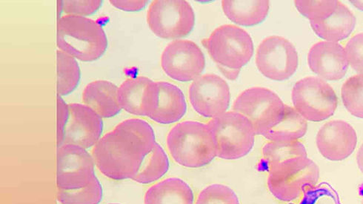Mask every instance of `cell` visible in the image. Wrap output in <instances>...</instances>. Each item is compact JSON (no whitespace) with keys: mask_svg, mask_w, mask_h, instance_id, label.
Here are the masks:
<instances>
[{"mask_svg":"<svg viewBox=\"0 0 363 204\" xmlns=\"http://www.w3.org/2000/svg\"><path fill=\"white\" fill-rule=\"evenodd\" d=\"M157 144L152 126L140 118L120 123L99 140L92 157L101 173L123 181L137 174L143 159Z\"/></svg>","mask_w":363,"mask_h":204,"instance_id":"6da1fadb","label":"cell"},{"mask_svg":"<svg viewBox=\"0 0 363 204\" xmlns=\"http://www.w3.org/2000/svg\"><path fill=\"white\" fill-rule=\"evenodd\" d=\"M60 50L77 60L91 62L105 54L108 42L102 26L85 16L65 15L57 21Z\"/></svg>","mask_w":363,"mask_h":204,"instance_id":"7a4b0ae2","label":"cell"},{"mask_svg":"<svg viewBox=\"0 0 363 204\" xmlns=\"http://www.w3.org/2000/svg\"><path fill=\"white\" fill-rule=\"evenodd\" d=\"M167 144L175 162L189 168L209 164L217 157L216 143L208 125L186 121L169 131Z\"/></svg>","mask_w":363,"mask_h":204,"instance_id":"3957f363","label":"cell"},{"mask_svg":"<svg viewBox=\"0 0 363 204\" xmlns=\"http://www.w3.org/2000/svg\"><path fill=\"white\" fill-rule=\"evenodd\" d=\"M216 143L217 157L226 160L245 157L252 151L256 132L252 123L243 115L226 112L207 124Z\"/></svg>","mask_w":363,"mask_h":204,"instance_id":"277c9868","label":"cell"},{"mask_svg":"<svg viewBox=\"0 0 363 204\" xmlns=\"http://www.w3.org/2000/svg\"><path fill=\"white\" fill-rule=\"evenodd\" d=\"M202 42L218 67L228 69L241 70L254 55V42L250 34L233 25L218 28Z\"/></svg>","mask_w":363,"mask_h":204,"instance_id":"5b68a950","label":"cell"},{"mask_svg":"<svg viewBox=\"0 0 363 204\" xmlns=\"http://www.w3.org/2000/svg\"><path fill=\"white\" fill-rule=\"evenodd\" d=\"M294 108L306 121L319 123L333 116L337 108L335 91L320 77L308 76L294 84L291 93Z\"/></svg>","mask_w":363,"mask_h":204,"instance_id":"8992f818","label":"cell"},{"mask_svg":"<svg viewBox=\"0 0 363 204\" xmlns=\"http://www.w3.org/2000/svg\"><path fill=\"white\" fill-rule=\"evenodd\" d=\"M147 23L160 38H186L195 25L194 10L184 0H156L147 12Z\"/></svg>","mask_w":363,"mask_h":204,"instance_id":"52a82bcc","label":"cell"},{"mask_svg":"<svg viewBox=\"0 0 363 204\" xmlns=\"http://www.w3.org/2000/svg\"><path fill=\"white\" fill-rule=\"evenodd\" d=\"M320 178V169L308 158L289 162L269 173L268 188L278 200L289 202L299 198L315 186Z\"/></svg>","mask_w":363,"mask_h":204,"instance_id":"ba28073f","label":"cell"},{"mask_svg":"<svg viewBox=\"0 0 363 204\" xmlns=\"http://www.w3.org/2000/svg\"><path fill=\"white\" fill-rule=\"evenodd\" d=\"M285 106L274 91L255 87L240 94L235 101L233 109L249 119L256 135L262 136L281 118Z\"/></svg>","mask_w":363,"mask_h":204,"instance_id":"9c48e42d","label":"cell"},{"mask_svg":"<svg viewBox=\"0 0 363 204\" xmlns=\"http://www.w3.org/2000/svg\"><path fill=\"white\" fill-rule=\"evenodd\" d=\"M298 54L287 39L272 36L258 46L256 64L259 72L274 81H285L298 70Z\"/></svg>","mask_w":363,"mask_h":204,"instance_id":"30bf717a","label":"cell"},{"mask_svg":"<svg viewBox=\"0 0 363 204\" xmlns=\"http://www.w3.org/2000/svg\"><path fill=\"white\" fill-rule=\"evenodd\" d=\"M57 189L72 191L89 184L96 177L95 162L85 148L74 144L57 147Z\"/></svg>","mask_w":363,"mask_h":204,"instance_id":"8fae6325","label":"cell"},{"mask_svg":"<svg viewBox=\"0 0 363 204\" xmlns=\"http://www.w3.org/2000/svg\"><path fill=\"white\" fill-rule=\"evenodd\" d=\"M161 67L171 79L187 82L201 76L205 69L206 59L202 50L194 42L176 40L163 50Z\"/></svg>","mask_w":363,"mask_h":204,"instance_id":"7c38bea8","label":"cell"},{"mask_svg":"<svg viewBox=\"0 0 363 204\" xmlns=\"http://www.w3.org/2000/svg\"><path fill=\"white\" fill-rule=\"evenodd\" d=\"M189 96L193 109L207 118H217L229 108L228 84L216 74H206L196 79L190 85Z\"/></svg>","mask_w":363,"mask_h":204,"instance_id":"4fadbf2b","label":"cell"},{"mask_svg":"<svg viewBox=\"0 0 363 204\" xmlns=\"http://www.w3.org/2000/svg\"><path fill=\"white\" fill-rule=\"evenodd\" d=\"M186 110L184 94L177 85L167 81H154L145 117L158 124L169 125L179 121Z\"/></svg>","mask_w":363,"mask_h":204,"instance_id":"5bb4252c","label":"cell"},{"mask_svg":"<svg viewBox=\"0 0 363 204\" xmlns=\"http://www.w3.org/2000/svg\"><path fill=\"white\" fill-rule=\"evenodd\" d=\"M69 111L60 146L74 144L86 149L94 147L101 139L104 130L102 118L82 104H69Z\"/></svg>","mask_w":363,"mask_h":204,"instance_id":"9a60e30c","label":"cell"},{"mask_svg":"<svg viewBox=\"0 0 363 204\" xmlns=\"http://www.w3.org/2000/svg\"><path fill=\"white\" fill-rule=\"evenodd\" d=\"M316 143L326 159L340 162L349 158L357 144V135L347 123L335 120L325 123L317 135Z\"/></svg>","mask_w":363,"mask_h":204,"instance_id":"2e32d148","label":"cell"},{"mask_svg":"<svg viewBox=\"0 0 363 204\" xmlns=\"http://www.w3.org/2000/svg\"><path fill=\"white\" fill-rule=\"evenodd\" d=\"M310 69L323 80L338 81L347 73L350 63L345 48L327 41L313 45L308 54Z\"/></svg>","mask_w":363,"mask_h":204,"instance_id":"e0dca14e","label":"cell"},{"mask_svg":"<svg viewBox=\"0 0 363 204\" xmlns=\"http://www.w3.org/2000/svg\"><path fill=\"white\" fill-rule=\"evenodd\" d=\"M118 91L117 85L111 81H94L89 83L82 92V102L102 118H111L122 110Z\"/></svg>","mask_w":363,"mask_h":204,"instance_id":"ac0fdd59","label":"cell"},{"mask_svg":"<svg viewBox=\"0 0 363 204\" xmlns=\"http://www.w3.org/2000/svg\"><path fill=\"white\" fill-rule=\"evenodd\" d=\"M310 24L320 38L327 42H338L351 35L356 25V17L347 6L339 2L334 13L327 19Z\"/></svg>","mask_w":363,"mask_h":204,"instance_id":"d6986e66","label":"cell"},{"mask_svg":"<svg viewBox=\"0 0 363 204\" xmlns=\"http://www.w3.org/2000/svg\"><path fill=\"white\" fill-rule=\"evenodd\" d=\"M145 204H194L191 186L184 180L169 178L161 181L148 189Z\"/></svg>","mask_w":363,"mask_h":204,"instance_id":"ffe728a7","label":"cell"},{"mask_svg":"<svg viewBox=\"0 0 363 204\" xmlns=\"http://www.w3.org/2000/svg\"><path fill=\"white\" fill-rule=\"evenodd\" d=\"M154 81L145 76L125 80L119 88L121 109L138 116L146 115V108Z\"/></svg>","mask_w":363,"mask_h":204,"instance_id":"44dd1931","label":"cell"},{"mask_svg":"<svg viewBox=\"0 0 363 204\" xmlns=\"http://www.w3.org/2000/svg\"><path fill=\"white\" fill-rule=\"evenodd\" d=\"M223 12L228 18L242 26H255L266 20L270 8L267 0L257 1H238L224 0L222 2Z\"/></svg>","mask_w":363,"mask_h":204,"instance_id":"7402d4cb","label":"cell"},{"mask_svg":"<svg viewBox=\"0 0 363 204\" xmlns=\"http://www.w3.org/2000/svg\"><path fill=\"white\" fill-rule=\"evenodd\" d=\"M307 130L306 119L294 108L286 105L281 118L262 136L269 142L296 141L303 137Z\"/></svg>","mask_w":363,"mask_h":204,"instance_id":"603a6c76","label":"cell"},{"mask_svg":"<svg viewBox=\"0 0 363 204\" xmlns=\"http://www.w3.org/2000/svg\"><path fill=\"white\" fill-rule=\"evenodd\" d=\"M262 153L269 173L294 160L308 158L306 147L298 140L269 142L263 146Z\"/></svg>","mask_w":363,"mask_h":204,"instance_id":"cb8c5ba5","label":"cell"},{"mask_svg":"<svg viewBox=\"0 0 363 204\" xmlns=\"http://www.w3.org/2000/svg\"><path fill=\"white\" fill-rule=\"evenodd\" d=\"M169 160L163 148L157 142L153 149L143 159L134 181L148 184L162 178L169 171Z\"/></svg>","mask_w":363,"mask_h":204,"instance_id":"d4e9b609","label":"cell"},{"mask_svg":"<svg viewBox=\"0 0 363 204\" xmlns=\"http://www.w3.org/2000/svg\"><path fill=\"white\" fill-rule=\"evenodd\" d=\"M57 95L65 96L72 94L78 86L81 73L76 59L57 51Z\"/></svg>","mask_w":363,"mask_h":204,"instance_id":"484cf974","label":"cell"},{"mask_svg":"<svg viewBox=\"0 0 363 204\" xmlns=\"http://www.w3.org/2000/svg\"><path fill=\"white\" fill-rule=\"evenodd\" d=\"M103 187L96 176L82 188L64 191L57 189V200L61 204H99L103 198Z\"/></svg>","mask_w":363,"mask_h":204,"instance_id":"4316f807","label":"cell"},{"mask_svg":"<svg viewBox=\"0 0 363 204\" xmlns=\"http://www.w3.org/2000/svg\"><path fill=\"white\" fill-rule=\"evenodd\" d=\"M343 105L355 117L363 118V74L349 78L342 84Z\"/></svg>","mask_w":363,"mask_h":204,"instance_id":"83f0119b","label":"cell"},{"mask_svg":"<svg viewBox=\"0 0 363 204\" xmlns=\"http://www.w3.org/2000/svg\"><path fill=\"white\" fill-rule=\"evenodd\" d=\"M339 2L337 0H325V1L296 0L294 4L296 9L306 16L310 23H318L331 16L337 8Z\"/></svg>","mask_w":363,"mask_h":204,"instance_id":"f1b7e54d","label":"cell"},{"mask_svg":"<svg viewBox=\"0 0 363 204\" xmlns=\"http://www.w3.org/2000/svg\"><path fill=\"white\" fill-rule=\"evenodd\" d=\"M194 204H240L235 191L223 184H212L198 195Z\"/></svg>","mask_w":363,"mask_h":204,"instance_id":"f546056e","label":"cell"},{"mask_svg":"<svg viewBox=\"0 0 363 204\" xmlns=\"http://www.w3.org/2000/svg\"><path fill=\"white\" fill-rule=\"evenodd\" d=\"M103 5L101 0H65L62 1L63 11L68 15L90 16L96 13Z\"/></svg>","mask_w":363,"mask_h":204,"instance_id":"4dcf8cb0","label":"cell"},{"mask_svg":"<svg viewBox=\"0 0 363 204\" xmlns=\"http://www.w3.org/2000/svg\"><path fill=\"white\" fill-rule=\"evenodd\" d=\"M345 50L350 65L354 71L363 74V33L352 38Z\"/></svg>","mask_w":363,"mask_h":204,"instance_id":"1f68e13d","label":"cell"},{"mask_svg":"<svg viewBox=\"0 0 363 204\" xmlns=\"http://www.w3.org/2000/svg\"><path fill=\"white\" fill-rule=\"evenodd\" d=\"M69 105L57 96V147L61 145L63 132L69 118Z\"/></svg>","mask_w":363,"mask_h":204,"instance_id":"d6a6232c","label":"cell"},{"mask_svg":"<svg viewBox=\"0 0 363 204\" xmlns=\"http://www.w3.org/2000/svg\"><path fill=\"white\" fill-rule=\"evenodd\" d=\"M110 3L113 7L120 10L133 12L143 10L148 1H144V0H135V1H132V0H112Z\"/></svg>","mask_w":363,"mask_h":204,"instance_id":"836d02e7","label":"cell"},{"mask_svg":"<svg viewBox=\"0 0 363 204\" xmlns=\"http://www.w3.org/2000/svg\"><path fill=\"white\" fill-rule=\"evenodd\" d=\"M220 70L222 72V73L228 79L230 80H235L240 72V70H232L228 69V68H225L223 67H219Z\"/></svg>","mask_w":363,"mask_h":204,"instance_id":"e575fe53","label":"cell"},{"mask_svg":"<svg viewBox=\"0 0 363 204\" xmlns=\"http://www.w3.org/2000/svg\"><path fill=\"white\" fill-rule=\"evenodd\" d=\"M356 160L358 167L363 174V143L358 149Z\"/></svg>","mask_w":363,"mask_h":204,"instance_id":"d590c367","label":"cell"},{"mask_svg":"<svg viewBox=\"0 0 363 204\" xmlns=\"http://www.w3.org/2000/svg\"><path fill=\"white\" fill-rule=\"evenodd\" d=\"M360 11H363V0H356V1H350Z\"/></svg>","mask_w":363,"mask_h":204,"instance_id":"8d00e7d4","label":"cell"},{"mask_svg":"<svg viewBox=\"0 0 363 204\" xmlns=\"http://www.w3.org/2000/svg\"><path fill=\"white\" fill-rule=\"evenodd\" d=\"M57 8H58V20L61 18L60 14L62 11H63L62 8V1H58L57 2Z\"/></svg>","mask_w":363,"mask_h":204,"instance_id":"74e56055","label":"cell"},{"mask_svg":"<svg viewBox=\"0 0 363 204\" xmlns=\"http://www.w3.org/2000/svg\"><path fill=\"white\" fill-rule=\"evenodd\" d=\"M108 204H120V203H108Z\"/></svg>","mask_w":363,"mask_h":204,"instance_id":"f35d334b","label":"cell"},{"mask_svg":"<svg viewBox=\"0 0 363 204\" xmlns=\"http://www.w3.org/2000/svg\"><path fill=\"white\" fill-rule=\"evenodd\" d=\"M361 204H363V198H362V203H361Z\"/></svg>","mask_w":363,"mask_h":204,"instance_id":"ab89813d","label":"cell"}]
</instances>
